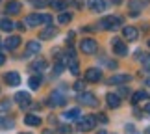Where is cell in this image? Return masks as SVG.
Segmentation results:
<instances>
[{
    "label": "cell",
    "mask_w": 150,
    "mask_h": 134,
    "mask_svg": "<svg viewBox=\"0 0 150 134\" xmlns=\"http://www.w3.org/2000/svg\"><path fill=\"white\" fill-rule=\"evenodd\" d=\"M24 123L30 125V127H39V125H41V118L35 115V114H28L24 118Z\"/></svg>",
    "instance_id": "cell-17"
},
{
    "label": "cell",
    "mask_w": 150,
    "mask_h": 134,
    "mask_svg": "<svg viewBox=\"0 0 150 134\" xmlns=\"http://www.w3.org/2000/svg\"><path fill=\"white\" fill-rule=\"evenodd\" d=\"M6 11H8L9 15H17L21 11V2L19 0H8V2H6Z\"/></svg>",
    "instance_id": "cell-12"
},
{
    "label": "cell",
    "mask_w": 150,
    "mask_h": 134,
    "mask_svg": "<svg viewBox=\"0 0 150 134\" xmlns=\"http://www.w3.org/2000/svg\"><path fill=\"white\" fill-rule=\"evenodd\" d=\"M69 69H71V73L74 75V77H76V75L80 73V65H78V62H76V60H72V62H71V67H69Z\"/></svg>",
    "instance_id": "cell-30"
},
{
    "label": "cell",
    "mask_w": 150,
    "mask_h": 134,
    "mask_svg": "<svg viewBox=\"0 0 150 134\" xmlns=\"http://www.w3.org/2000/svg\"><path fill=\"white\" fill-rule=\"evenodd\" d=\"M80 102H82L83 106H91V108L98 104V101L95 99V95L89 93V91H82V93H80Z\"/></svg>",
    "instance_id": "cell-5"
},
{
    "label": "cell",
    "mask_w": 150,
    "mask_h": 134,
    "mask_svg": "<svg viewBox=\"0 0 150 134\" xmlns=\"http://www.w3.org/2000/svg\"><path fill=\"white\" fill-rule=\"evenodd\" d=\"M130 80H132V77H130V75H113V77L108 80V84L120 86V84H126V82H130Z\"/></svg>",
    "instance_id": "cell-11"
},
{
    "label": "cell",
    "mask_w": 150,
    "mask_h": 134,
    "mask_svg": "<svg viewBox=\"0 0 150 134\" xmlns=\"http://www.w3.org/2000/svg\"><path fill=\"white\" fill-rule=\"evenodd\" d=\"M45 134H50V132H48V130H47V132H45Z\"/></svg>",
    "instance_id": "cell-42"
},
{
    "label": "cell",
    "mask_w": 150,
    "mask_h": 134,
    "mask_svg": "<svg viewBox=\"0 0 150 134\" xmlns=\"http://www.w3.org/2000/svg\"><path fill=\"white\" fill-rule=\"evenodd\" d=\"M4 45H6V49H8V50H15L17 47L21 45V37L19 36H9L8 39H6Z\"/></svg>",
    "instance_id": "cell-14"
},
{
    "label": "cell",
    "mask_w": 150,
    "mask_h": 134,
    "mask_svg": "<svg viewBox=\"0 0 150 134\" xmlns=\"http://www.w3.org/2000/svg\"><path fill=\"white\" fill-rule=\"evenodd\" d=\"M15 127V121L9 119V118H0V129H13Z\"/></svg>",
    "instance_id": "cell-24"
},
{
    "label": "cell",
    "mask_w": 150,
    "mask_h": 134,
    "mask_svg": "<svg viewBox=\"0 0 150 134\" xmlns=\"http://www.w3.org/2000/svg\"><path fill=\"white\" fill-rule=\"evenodd\" d=\"M9 108H11V101H9V99H4V101H0V114L9 112Z\"/></svg>",
    "instance_id": "cell-27"
},
{
    "label": "cell",
    "mask_w": 150,
    "mask_h": 134,
    "mask_svg": "<svg viewBox=\"0 0 150 134\" xmlns=\"http://www.w3.org/2000/svg\"><path fill=\"white\" fill-rule=\"evenodd\" d=\"M4 62H6V56H4V54H0V65H4Z\"/></svg>",
    "instance_id": "cell-36"
},
{
    "label": "cell",
    "mask_w": 150,
    "mask_h": 134,
    "mask_svg": "<svg viewBox=\"0 0 150 134\" xmlns=\"http://www.w3.org/2000/svg\"><path fill=\"white\" fill-rule=\"evenodd\" d=\"M122 36H124V39H128V41H135V39L139 37V32H137V28H134V26H124Z\"/></svg>",
    "instance_id": "cell-10"
},
{
    "label": "cell",
    "mask_w": 150,
    "mask_h": 134,
    "mask_svg": "<svg viewBox=\"0 0 150 134\" xmlns=\"http://www.w3.org/2000/svg\"><path fill=\"white\" fill-rule=\"evenodd\" d=\"M52 22V15H43V24H50Z\"/></svg>",
    "instance_id": "cell-34"
},
{
    "label": "cell",
    "mask_w": 150,
    "mask_h": 134,
    "mask_svg": "<svg viewBox=\"0 0 150 134\" xmlns=\"http://www.w3.org/2000/svg\"><path fill=\"white\" fill-rule=\"evenodd\" d=\"M111 47H113V52L119 54V56H126V54H128V47H126V43L122 41V39H119V37L111 39Z\"/></svg>",
    "instance_id": "cell-3"
},
{
    "label": "cell",
    "mask_w": 150,
    "mask_h": 134,
    "mask_svg": "<svg viewBox=\"0 0 150 134\" xmlns=\"http://www.w3.org/2000/svg\"><path fill=\"white\" fill-rule=\"evenodd\" d=\"M56 34H57V30L54 26H47L41 34H39V39H50V37H54Z\"/></svg>",
    "instance_id": "cell-19"
},
{
    "label": "cell",
    "mask_w": 150,
    "mask_h": 134,
    "mask_svg": "<svg viewBox=\"0 0 150 134\" xmlns=\"http://www.w3.org/2000/svg\"><path fill=\"white\" fill-rule=\"evenodd\" d=\"M15 28V22L13 21H9V19H0V30H4V32H11Z\"/></svg>",
    "instance_id": "cell-21"
},
{
    "label": "cell",
    "mask_w": 150,
    "mask_h": 134,
    "mask_svg": "<svg viewBox=\"0 0 150 134\" xmlns=\"http://www.w3.org/2000/svg\"><path fill=\"white\" fill-rule=\"evenodd\" d=\"M148 47H150V41H148Z\"/></svg>",
    "instance_id": "cell-43"
},
{
    "label": "cell",
    "mask_w": 150,
    "mask_h": 134,
    "mask_svg": "<svg viewBox=\"0 0 150 134\" xmlns=\"http://www.w3.org/2000/svg\"><path fill=\"white\" fill-rule=\"evenodd\" d=\"M52 8H54V9H67L69 2H67V0H56V2H52Z\"/></svg>",
    "instance_id": "cell-26"
},
{
    "label": "cell",
    "mask_w": 150,
    "mask_h": 134,
    "mask_svg": "<svg viewBox=\"0 0 150 134\" xmlns=\"http://www.w3.org/2000/svg\"><path fill=\"white\" fill-rule=\"evenodd\" d=\"M95 125H96V118H95V115H85V118L80 119L78 129L80 130H91V129H95Z\"/></svg>",
    "instance_id": "cell-4"
},
{
    "label": "cell",
    "mask_w": 150,
    "mask_h": 134,
    "mask_svg": "<svg viewBox=\"0 0 150 134\" xmlns=\"http://www.w3.org/2000/svg\"><path fill=\"white\" fill-rule=\"evenodd\" d=\"M24 22L28 26H35V24H41L43 22V15H39V13H32V15H28L26 19H24Z\"/></svg>",
    "instance_id": "cell-15"
},
{
    "label": "cell",
    "mask_w": 150,
    "mask_h": 134,
    "mask_svg": "<svg viewBox=\"0 0 150 134\" xmlns=\"http://www.w3.org/2000/svg\"><path fill=\"white\" fill-rule=\"evenodd\" d=\"M4 80H6V84L8 86H19L21 84V75L19 73H15V71H11V73H6L4 75Z\"/></svg>",
    "instance_id": "cell-8"
},
{
    "label": "cell",
    "mask_w": 150,
    "mask_h": 134,
    "mask_svg": "<svg viewBox=\"0 0 150 134\" xmlns=\"http://www.w3.org/2000/svg\"><path fill=\"white\" fill-rule=\"evenodd\" d=\"M13 99L17 101V104H19V106H22V108L30 106V102H32L30 93H26V91H19V93H17V95H15Z\"/></svg>",
    "instance_id": "cell-6"
},
{
    "label": "cell",
    "mask_w": 150,
    "mask_h": 134,
    "mask_svg": "<svg viewBox=\"0 0 150 134\" xmlns=\"http://www.w3.org/2000/svg\"><path fill=\"white\" fill-rule=\"evenodd\" d=\"M120 17H113V15H109V17H104V19L100 21V24L104 30H117V28L120 26Z\"/></svg>",
    "instance_id": "cell-1"
},
{
    "label": "cell",
    "mask_w": 150,
    "mask_h": 134,
    "mask_svg": "<svg viewBox=\"0 0 150 134\" xmlns=\"http://www.w3.org/2000/svg\"><path fill=\"white\" fill-rule=\"evenodd\" d=\"M0 47H2V39H0Z\"/></svg>",
    "instance_id": "cell-41"
},
{
    "label": "cell",
    "mask_w": 150,
    "mask_h": 134,
    "mask_svg": "<svg viewBox=\"0 0 150 134\" xmlns=\"http://www.w3.org/2000/svg\"><path fill=\"white\" fill-rule=\"evenodd\" d=\"M143 99H148V93H146V91H135L134 97H132V102L137 104L139 101H143Z\"/></svg>",
    "instance_id": "cell-25"
},
{
    "label": "cell",
    "mask_w": 150,
    "mask_h": 134,
    "mask_svg": "<svg viewBox=\"0 0 150 134\" xmlns=\"http://www.w3.org/2000/svg\"><path fill=\"white\" fill-rule=\"evenodd\" d=\"M145 112H146V114H150V102H148L146 106H145Z\"/></svg>",
    "instance_id": "cell-37"
},
{
    "label": "cell",
    "mask_w": 150,
    "mask_h": 134,
    "mask_svg": "<svg viewBox=\"0 0 150 134\" xmlns=\"http://www.w3.org/2000/svg\"><path fill=\"white\" fill-rule=\"evenodd\" d=\"M57 21H59L61 24H67V22L72 21V15H71V13H61L59 17H57Z\"/></svg>",
    "instance_id": "cell-29"
},
{
    "label": "cell",
    "mask_w": 150,
    "mask_h": 134,
    "mask_svg": "<svg viewBox=\"0 0 150 134\" xmlns=\"http://www.w3.org/2000/svg\"><path fill=\"white\" fill-rule=\"evenodd\" d=\"M98 134H106V130H100V132H98Z\"/></svg>",
    "instance_id": "cell-39"
},
{
    "label": "cell",
    "mask_w": 150,
    "mask_h": 134,
    "mask_svg": "<svg viewBox=\"0 0 150 134\" xmlns=\"http://www.w3.org/2000/svg\"><path fill=\"white\" fill-rule=\"evenodd\" d=\"M63 118L67 121H72V119H78L80 118V108H69L65 114H63Z\"/></svg>",
    "instance_id": "cell-20"
},
{
    "label": "cell",
    "mask_w": 150,
    "mask_h": 134,
    "mask_svg": "<svg viewBox=\"0 0 150 134\" xmlns=\"http://www.w3.org/2000/svg\"><path fill=\"white\" fill-rule=\"evenodd\" d=\"M124 132H126V134H137V130H135L134 125H126V127H124Z\"/></svg>",
    "instance_id": "cell-32"
},
{
    "label": "cell",
    "mask_w": 150,
    "mask_h": 134,
    "mask_svg": "<svg viewBox=\"0 0 150 134\" xmlns=\"http://www.w3.org/2000/svg\"><path fill=\"white\" fill-rule=\"evenodd\" d=\"M141 63H143V71L150 73V54H145L141 58Z\"/></svg>",
    "instance_id": "cell-28"
},
{
    "label": "cell",
    "mask_w": 150,
    "mask_h": 134,
    "mask_svg": "<svg viewBox=\"0 0 150 134\" xmlns=\"http://www.w3.org/2000/svg\"><path fill=\"white\" fill-rule=\"evenodd\" d=\"M106 99H108V106H111V108H119L120 106V97L115 95V93H108Z\"/></svg>",
    "instance_id": "cell-18"
},
{
    "label": "cell",
    "mask_w": 150,
    "mask_h": 134,
    "mask_svg": "<svg viewBox=\"0 0 150 134\" xmlns=\"http://www.w3.org/2000/svg\"><path fill=\"white\" fill-rule=\"evenodd\" d=\"M102 77V73H100V69H95V67H91L85 71V82H98Z\"/></svg>",
    "instance_id": "cell-9"
},
{
    "label": "cell",
    "mask_w": 150,
    "mask_h": 134,
    "mask_svg": "<svg viewBox=\"0 0 150 134\" xmlns=\"http://www.w3.org/2000/svg\"><path fill=\"white\" fill-rule=\"evenodd\" d=\"M45 67H47V62H45L43 58H39V60H35V62H33L32 65H30V69H33V71H43Z\"/></svg>",
    "instance_id": "cell-23"
},
{
    "label": "cell",
    "mask_w": 150,
    "mask_h": 134,
    "mask_svg": "<svg viewBox=\"0 0 150 134\" xmlns=\"http://www.w3.org/2000/svg\"><path fill=\"white\" fill-rule=\"evenodd\" d=\"M98 119H100V121H102V123H108V118H106V115H102V114H100V115H98Z\"/></svg>",
    "instance_id": "cell-35"
},
{
    "label": "cell",
    "mask_w": 150,
    "mask_h": 134,
    "mask_svg": "<svg viewBox=\"0 0 150 134\" xmlns=\"http://www.w3.org/2000/svg\"><path fill=\"white\" fill-rule=\"evenodd\" d=\"M41 77H39V75H33V77H30V80H28V84H30V88L32 90H39L41 88Z\"/></svg>",
    "instance_id": "cell-22"
},
{
    "label": "cell",
    "mask_w": 150,
    "mask_h": 134,
    "mask_svg": "<svg viewBox=\"0 0 150 134\" xmlns=\"http://www.w3.org/2000/svg\"><path fill=\"white\" fill-rule=\"evenodd\" d=\"M39 50H41V43H39V41H28V45H26V56L37 54Z\"/></svg>",
    "instance_id": "cell-16"
},
{
    "label": "cell",
    "mask_w": 150,
    "mask_h": 134,
    "mask_svg": "<svg viewBox=\"0 0 150 134\" xmlns=\"http://www.w3.org/2000/svg\"><path fill=\"white\" fill-rule=\"evenodd\" d=\"M145 134H150V127H148V129H146V130H145Z\"/></svg>",
    "instance_id": "cell-38"
},
{
    "label": "cell",
    "mask_w": 150,
    "mask_h": 134,
    "mask_svg": "<svg viewBox=\"0 0 150 134\" xmlns=\"http://www.w3.org/2000/svg\"><path fill=\"white\" fill-rule=\"evenodd\" d=\"M59 132H63V134L71 132V125H59Z\"/></svg>",
    "instance_id": "cell-33"
},
{
    "label": "cell",
    "mask_w": 150,
    "mask_h": 134,
    "mask_svg": "<svg viewBox=\"0 0 150 134\" xmlns=\"http://www.w3.org/2000/svg\"><path fill=\"white\" fill-rule=\"evenodd\" d=\"M146 84H148V86H150V78H148V80H146Z\"/></svg>",
    "instance_id": "cell-40"
},
{
    "label": "cell",
    "mask_w": 150,
    "mask_h": 134,
    "mask_svg": "<svg viewBox=\"0 0 150 134\" xmlns=\"http://www.w3.org/2000/svg\"><path fill=\"white\" fill-rule=\"evenodd\" d=\"M80 50L83 52V54H95L96 50H98V43L95 41V39H82V43H80Z\"/></svg>",
    "instance_id": "cell-2"
},
{
    "label": "cell",
    "mask_w": 150,
    "mask_h": 134,
    "mask_svg": "<svg viewBox=\"0 0 150 134\" xmlns=\"http://www.w3.org/2000/svg\"><path fill=\"white\" fill-rule=\"evenodd\" d=\"M85 90V84L82 82V80H78V82H74V91H78V93H82Z\"/></svg>",
    "instance_id": "cell-31"
},
{
    "label": "cell",
    "mask_w": 150,
    "mask_h": 134,
    "mask_svg": "<svg viewBox=\"0 0 150 134\" xmlns=\"http://www.w3.org/2000/svg\"><path fill=\"white\" fill-rule=\"evenodd\" d=\"M87 6H89V9L98 11V13H102L106 9V2L104 0H87Z\"/></svg>",
    "instance_id": "cell-13"
},
{
    "label": "cell",
    "mask_w": 150,
    "mask_h": 134,
    "mask_svg": "<svg viewBox=\"0 0 150 134\" xmlns=\"http://www.w3.org/2000/svg\"><path fill=\"white\" fill-rule=\"evenodd\" d=\"M65 101H67V99H65V95H63L61 91H54V93L50 95L48 104H50V106H63V104H65Z\"/></svg>",
    "instance_id": "cell-7"
}]
</instances>
